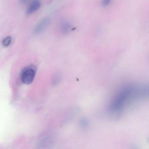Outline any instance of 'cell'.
<instances>
[{
    "label": "cell",
    "instance_id": "cell-5",
    "mask_svg": "<svg viewBox=\"0 0 149 149\" xmlns=\"http://www.w3.org/2000/svg\"><path fill=\"white\" fill-rule=\"evenodd\" d=\"M70 24L67 22H65L62 23L61 26V30L64 34H67L70 31L71 29Z\"/></svg>",
    "mask_w": 149,
    "mask_h": 149
},
{
    "label": "cell",
    "instance_id": "cell-8",
    "mask_svg": "<svg viewBox=\"0 0 149 149\" xmlns=\"http://www.w3.org/2000/svg\"><path fill=\"white\" fill-rule=\"evenodd\" d=\"M110 2V1L106 0L104 1L103 2V5L105 6L107 5Z\"/></svg>",
    "mask_w": 149,
    "mask_h": 149
},
{
    "label": "cell",
    "instance_id": "cell-2",
    "mask_svg": "<svg viewBox=\"0 0 149 149\" xmlns=\"http://www.w3.org/2000/svg\"><path fill=\"white\" fill-rule=\"evenodd\" d=\"M36 73L34 66L30 65L24 68L22 71L21 79L22 82L26 84H29L33 82Z\"/></svg>",
    "mask_w": 149,
    "mask_h": 149
},
{
    "label": "cell",
    "instance_id": "cell-3",
    "mask_svg": "<svg viewBox=\"0 0 149 149\" xmlns=\"http://www.w3.org/2000/svg\"><path fill=\"white\" fill-rule=\"evenodd\" d=\"M50 18L48 17L43 18L35 26L33 31L35 34H38L45 30L50 23Z\"/></svg>",
    "mask_w": 149,
    "mask_h": 149
},
{
    "label": "cell",
    "instance_id": "cell-4",
    "mask_svg": "<svg viewBox=\"0 0 149 149\" xmlns=\"http://www.w3.org/2000/svg\"><path fill=\"white\" fill-rule=\"evenodd\" d=\"M40 3L39 1L35 0L30 4L27 9L28 14L32 13L37 10L40 7Z\"/></svg>",
    "mask_w": 149,
    "mask_h": 149
},
{
    "label": "cell",
    "instance_id": "cell-1",
    "mask_svg": "<svg viewBox=\"0 0 149 149\" xmlns=\"http://www.w3.org/2000/svg\"><path fill=\"white\" fill-rule=\"evenodd\" d=\"M147 92L146 88H139L134 85H127L123 88L110 102L108 108L109 113L113 117L119 118L126 104L130 100L146 95Z\"/></svg>",
    "mask_w": 149,
    "mask_h": 149
},
{
    "label": "cell",
    "instance_id": "cell-9",
    "mask_svg": "<svg viewBox=\"0 0 149 149\" xmlns=\"http://www.w3.org/2000/svg\"><path fill=\"white\" fill-rule=\"evenodd\" d=\"M133 149H136V148H133Z\"/></svg>",
    "mask_w": 149,
    "mask_h": 149
},
{
    "label": "cell",
    "instance_id": "cell-6",
    "mask_svg": "<svg viewBox=\"0 0 149 149\" xmlns=\"http://www.w3.org/2000/svg\"><path fill=\"white\" fill-rule=\"evenodd\" d=\"M11 41V37L9 36H6L3 40L2 42V45L4 47H8L10 45Z\"/></svg>",
    "mask_w": 149,
    "mask_h": 149
},
{
    "label": "cell",
    "instance_id": "cell-7",
    "mask_svg": "<svg viewBox=\"0 0 149 149\" xmlns=\"http://www.w3.org/2000/svg\"><path fill=\"white\" fill-rule=\"evenodd\" d=\"M80 124L82 127L86 128L88 126L89 123L87 120L86 119H83L81 120Z\"/></svg>",
    "mask_w": 149,
    "mask_h": 149
}]
</instances>
